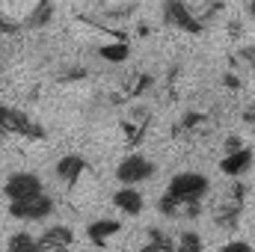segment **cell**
<instances>
[{
    "label": "cell",
    "instance_id": "1",
    "mask_svg": "<svg viewBox=\"0 0 255 252\" xmlns=\"http://www.w3.org/2000/svg\"><path fill=\"white\" fill-rule=\"evenodd\" d=\"M211 193V181L202 172H178L166 184V193L157 199V211L169 220H196L202 214V202Z\"/></svg>",
    "mask_w": 255,
    "mask_h": 252
},
{
    "label": "cell",
    "instance_id": "2",
    "mask_svg": "<svg viewBox=\"0 0 255 252\" xmlns=\"http://www.w3.org/2000/svg\"><path fill=\"white\" fill-rule=\"evenodd\" d=\"M247 193H250V187L244 181H235L232 187L226 190V196L214 208V226L217 229L235 232L241 226V214H244V205H247Z\"/></svg>",
    "mask_w": 255,
    "mask_h": 252
},
{
    "label": "cell",
    "instance_id": "3",
    "mask_svg": "<svg viewBox=\"0 0 255 252\" xmlns=\"http://www.w3.org/2000/svg\"><path fill=\"white\" fill-rule=\"evenodd\" d=\"M0 136H24V139H45V127L39 125L30 113L0 104Z\"/></svg>",
    "mask_w": 255,
    "mask_h": 252
},
{
    "label": "cell",
    "instance_id": "4",
    "mask_svg": "<svg viewBox=\"0 0 255 252\" xmlns=\"http://www.w3.org/2000/svg\"><path fill=\"white\" fill-rule=\"evenodd\" d=\"M163 24L190 36H202L205 33V21L199 18V12H193L184 0H163Z\"/></svg>",
    "mask_w": 255,
    "mask_h": 252
},
{
    "label": "cell",
    "instance_id": "5",
    "mask_svg": "<svg viewBox=\"0 0 255 252\" xmlns=\"http://www.w3.org/2000/svg\"><path fill=\"white\" fill-rule=\"evenodd\" d=\"M154 172H157L154 160H148V157L139 154V151H133V154L122 157L119 166H116V178H119V184H130V187H136V184L154 178Z\"/></svg>",
    "mask_w": 255,
    "mask_h": 252
},
{
    "label": "cell",
    "instance_id": "6",
    "mask_svg": "<svg viewBox=\"0 0 255 252\" xmlns=\"http://www.w3.org/2000/svg\"><path fill=\"white\" fill-rule=\"evenodd\" d=\"M51 214H54V199H51L48 193L9 202V217H15V220H45V217H51Z\"/></svg>",
    "mask_w": 255,
    "mask_h": 252
},
{
    "label": "cell",
    "instance_id": "7",
    "mask_svg": "<svg viewBox=\"0 0 255 252\" xmlns=\"http://www.w3.org/2000/svg\"><path fill=\"white\" fill-rule=\"evenodd\" d=\"M148 125H151V110H148V107H130V110H128V116L119 122V130H122V136H125L128 148H136V145L145 139Z\"/></svg>",
    "mask_w": 255,
    "mask_h": 252
},
{
    "label": "cell",
    "instance_id": "8",
    "mask_svg": "<svg viewBox=\"0 0 255 252\" xmlns=\"http://www.w3.org/2000/svg\"><path fill=\"white\" fill-rule=\"evenodd\" d=\"M3 193H6V199L9 202H18V199H30V196H39V193H45V184H42V178L39 175H33V172H12L9 178H6V184H3Z\"/></svg>",
    "mask_w": 255,
    "mask_h": 252
},
{
    "label": "cell",
    "instance_id": "9",
    "mask_svg": "<svg viewBox=\"0 0 255 252\" xmlns=\"http://www.w3.org/2000/svg\"><path fill=\"white\" fill-rule=\"evenodd\" d=\"M211 116L208 113H199V110H190V113H184L175 125H172V136H178V139H202V136H208L211 133Z\"/></svg>",
    "mask_w": 255,
    "mask_h": 252
},
{
    "label": "cell",
    "instance_id": "10",
    "mask_svg": "<svg viewBox=\"0 0 255 252\" xmlns=\"http://www.w3.org/2000/svg\"><path fill=\"white\" fill-rule=\"evenodd\" d=\"M74 244V232L68 226H48L39 238V250L42 252H68Z\"/></svg>",
    "mask_w": 255,
    "mask_h": 252
},
{
    "label": "cell",
    "instance_id": "11",
    "mask_svg": "<svg viewBox=\"0 0 255 252\" xmlns=\"http://www.w3.org/2000/svg\"><path fill=\"white\" fill-rule=\"evenodd\" d=\"M253 160H255L253 148L244 145V148H238V151H232V154H226L220 160V172L229 175V178H241V175H247L253 169Z\"/></svg>",
    "mask_w": 255,
    "mask_h": 252
},
{
    "label": "cell",
    "instance_id": "12",
    "mask_svg": "<svg viewBox=\"0 0 255 252\" xmlns=\"http://www.w3.org/2000/svg\"><path fill=\"white\" fill-rule=\"evenodd\" d=\"M86 169H89V163H86V157H80V154H65V157L57 160V166H54L57 178L63 181L65 187H74V184L83 178Z\"/></svg>",
    "mask_w": 255,
    "mask_h": 252
},
{
    "label": "cell",
    "instance_id": "13",
    "mask_svg": "<svg viewBox=\"0 0 255 252\" xmlns=\"http://www.w3.org/2000/svg\"><path fill=\"white\" fill-rule=\"evenodd\" d=\"M113 205H116L125 217H139L142 208H145V199H142V193H139L136 187L122 184V187L113 193Z\"/></svg>",
    "mask_w": 255,
    "mask_h": 252
},
{
    "label": "cell",
    "instance_id": "14",
    "mask_svg": "<svg viewBox=\"0 0 255 252\" xmlns=\"http://www.w3.org/2000/svg\"><path fill=\"white\" fill-rule=\"evenodd\" d=\"M119 232H122V223H119V220H110V217L92 220V223L86 226V238H89L95 247H107V241H110L113 235H119Z\"/></svg>",
    "mask_w": 255,
    "mask_h": 252
},
{
    "label": "cell",
    "instance_id": "15",
    "mask_svg": "<svg viewBox=\"0 0 255 252\" xmlns=\"http://www.w3.org/2000/svg\"><path fill=\"white\" fill-rule=\"evenodd\" d=\"M54 15H57V3L54 0H36L30 15L24 18V30H45V27H51Z\"/></svg>",
    "mask_w": 255,
    "mask_h": 252
},
{
    "label": "cell",
    "instance_id": "16",
    "mask_svg": "<svg viewBox=\"0 0 255 252\" xmlns=\"http://www.w3.org/2000/svg\"><path fill=\"white\" fill-rule=\"evenodd\" d=\"M151 86H154V74H148V71H133V74L125 77L119 95H122V101H125V98H142Z\"/></svg>",
    "mask_w": 255,
    "mask_h": 252
},
{
    "label": "cell",
    "instance_id": "17",
    "mask_svg": "<svg viewBox=\"0 0 255 252\" xmlns=\"http://www.w3.org/2000/svg\"><path fill=\"white\" fill-rule=\"evenodd\" d=\"M139 252H175V241L166 232L151 226V229H145V241H142Z\"/></svg>",
    "mask_w": 255,
    "mask_h": 252
},
{
    "label": "cell",
    "instance_id": "18",
    "mask_svg": "<svg viewBox=\"0 0 255 252\" xmlns=\"http://www.w3.org/2000/svg\"><path fill=\"white\" fill-rule=\"evenodd\" d=\"M98 57L107 60V63H125L128 57H130V45H128V39L104 42V45H98Z\"/></svg>",
    "mask_w": 255,
    "mask_h": 252
},
{
    "label": "cell",
    "instance_id": "19",
    "mask_svg": "<svg viewBox=\"0 0 255 252\" xmlns=\"http://www.w3.org/2000/svg\"><path fill=\"white\" fill-rule=\"evenodd\" d=\"M6 252H42V250H39V241L30 232H15L6 244Z\"/></svg>",
    "mask_w": 255,
    "mask_h": 252
},
{
    "label": "cell",
    "instance_id": "20",
    "mask_svg": "<svg viewBox=\"0 0 255 252\" xmlns=\"http://www.w3.org/2000/svg\"><path fill=\"white\" fill-rule=\"evenodd\" d=\"M229 63H232V68L238 71H255V45H244V48H238L232 57H229Z\"/></svg>",
    "mask_w": 255,
    "mask_h": 252
},
{
    "label": "cell",
    "instance_id": "21",
    "mask_svg": "<svg viewBox=\"0 0 255 252\" xmlns=\"http://www.w3.org/2000/svg\"><path fill=\"white\" fill-rule=\"evenodd\" d=\"M175 252H205L199 232H181L178 241H175Z\"/></svg>",
    "mask_w": 255,
    "mask_h": 252
},
{
    "label": "cell",
    "instance_id": "22",
    "mask_svg": "<svg viewBox=\"0 0 255 252\" xmlns=\"http://www.w3.org/2000/svg\"><path fill=\"white\" fill-rule=\"evenodd\" d=\"M21 30H24V21L12 18V15L0 6V36H18Z\"/></svg>",
    "mask_w": 255,
    "mask_h": 252
},
{
    "label": "cell",
    "instance_id": "23",
    "mask_svg": "<svg viewBox=\"0 0 255 252\" xmlns=\"http://www.w3.org/2000/svg\"><path fill=\"white\" fill-rule=\"evenodd\" d=\"M89 71H86V65H65L57 71V80L60 83H74V80H83Z\"/></svg>",
    "mask_w": 255,
    "mask_h": 252
},
{
    "label": "cell",
    "instance_id": "24",
    "mask_svg": "<svg viewBox=\"0 0 255 252\" xmlns=\"http://www.w3.org/2000/svg\"><path fill=\"white\" fill-rule=\"evenodd\" d=\"M220 12H223V0H211V3H208V6H205L202 12H199V18H202V21L208 24V21H214V18H217Z\"/></svg>",
    "mask_w": 255,
    "mask_h": 252
},
{
    "label": "cell",
    "instance_id": "25",
    "mask_svg": "<svg viewBox=\"0 0 255 252\" xmlns=\"http://www.w3.org/2000/svg\"><path fill=\"white\" fill-rule=\"evenodd\" d=\"M238 148H244V139H241L238 133L226 136V142H223V151H226V154H232V151H238Z\"/></svg>",
    "mask_w": 255,
    "mask_h": 252
},
{
    "label": "cell",
    "instance_id": "26",
    "mask_svg": "<svg viewBox=\"0 0 255 252\" xmlns=\"http://www.w3.org/2000/svg\"><path fill=\"white\" fill-rule=\"evenodd\" d=\"M220 252H255V250L247 244V241H229V244H226Z\"/></svg>",
    "mask_w": 255,
    "mask_h": 252
},
{
    "label": "cell",
    "instance_id": "27",
    "mask_svg": "<svg viewBox=\"0 0 255 252\" xmlns=\"http://www.w3.org/2000/svg\"><path fill=\"white\" fill-rule=\"evenodd\" d=\"M223 83H226V89H241V77H238V71H226V74H223Z\"/></svg>",
    "mask_w": 255,
    "mask_h": 252
},
{
    "label": "cell",
    "instance_id": "28",
    "mask_svg": "<svg viewBox=\"0 0 255 252\" xmlns=\"http://www.w3.org/2000/svg\"><path fill=\"white\" fill-rule=\"evenodd\" d=\"M241 119H244L247 125H255V98L250 101V104H247V107H244V113H241Z\"/></svg>",
    "mask_w": 255,
    "mask_h": 252
},
{
    "label": "cell",
    "instance_id": "29",
    "mask_svg": "<svg viewBox=\"0 0 255 252\" xmlns=\"http://www.w3.org/2000/svg\"><path fill=\"white\" fill-rule=\"evenodd\" d=\"M247 9H250V15L255 18V0H247Z\"/></svg>",
    "mask_w": 255,
    "mask_h": 252
},
{
    "label": "cell",
    "instance_id": "30",
    "mask_svg": "<svg viewBox=\"0 0 255 252\" xmlns=\"http://www.w3.org/2000/svg\"><path fill=\"white\" fill-rule=\"evenodd\" d=\"M104 6H113V3H128V0H101Z\"/></svg>",
    "mask_w": 255,
    "mask_h": 252
}]
</instances>
